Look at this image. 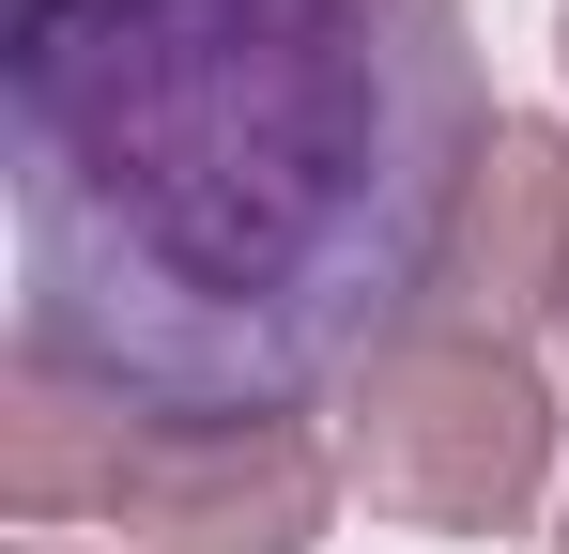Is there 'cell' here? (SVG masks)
Segmentation results:
<instances>
[{
    "mask_svg": "<svg viewBox=\"0 0 569 554\" xmlns=\"http://www.w3.org/2000/svg\"><path fill=\"white\" fill-rule=\"evenodd\" d=\"M123 462H139V416H123L108 385L16 355V400H0V493H16V524L108 508V493H123Z\"/></svg>",
    "mask_w": 569,
    "mask_h": 554,
    "instance_id": "cell-5",
    "label": "cell"
},
{
    "mask_svg": "<svg viewBox=\"0 0 569 554\" xmlns=\"http://www.w3.org/2000/svg\"><path fill=\"white\" fill-rule=\"evenodd\" d=\"M31 554H47V540H31Z\"/></svg>",
    "mask_w": 569,
    "mask_h": 554,
    "instance_id": "cell-8",
    "label": "cell"
},
{
    "mask_svg": "<svg viewBox=\"0 0 569 554\" xmlns=\"http://www.w3.org/2000/svg\"><path fill=\"white\" fill-rule=\"evenodd\" d=\"M555 62H569V16H555Z\"/></svg>",
    "mask_w": 569,
    "mask_h": 554,
    "instance_id": "cell-6",
    "label": "cell"
},
{
    "mask_svg": "<svg viewBox=\"0 0 569 554\" xmlns=\"http://www.w3.org/2000/svg\"><path fill=\"white\" fill-rule=\"evenodd\" d=\"M555 554H569V524H555Z\"/></svg>",
    "mask_w": 569,
    "mask_h": 554,
    "instance_id": "cell-7",
    "label": "cell"
},
{
    "mask_svg": "<svg viewBox=\"0 0 569 554\" xmlns=\"http://www.w3.org/2000/svg\"><path fill=\"white\" fill-rule=\"evenodd\" d=\"M355 493L431 540H508L555 493V385L492 324H400L355 369Z\"/></svg>",
    "mask_w": 569,
    "mask_h": 554,
    "instance_id": "cell-2",
    "label": "cell"
},
{
    "mask_svg": "<svg viewBox=\"0 0 569 554\" xmlns=\"http://www.w3.org/2000/svg\"><path fill=\"white\" fill-rule=\"evenodd\" d=\"M416 324H492V339L569 324V139L555 123H492V155L462 185V247H447Z\"/></svg>",
    "mask_w": 569,
    "mask_h": 554,
    "instance_id": "cell-4",
    "label": "cell"
},
{
    "mask_svg": "<svg viewBox=\"0 0 569 554\" xmlns=\"http://www.w3.org/2000/svg\"><path fill=\"white\" fill-rule=\"evenodd\" d=\"M0 108L16 355L139 432L355 385L492 155L462 0H0Z\"/></svg>",
    "mask_w": 569,
    "mask_h": 554,
    "instance_id": "cell-1",
    "label": "cell"
},
{
    "mask_svg": "<svg viewBox=\"0 0 569 554\" xmlns=\"http://www.w3.org/2000/svg\"><path fill=\"white\" fill-rule=\"evenodd\" d=\"M339 508V462L292 416H200V432H139L108 524L154 554H308Z\"/></svg>",
    "mask_w": 569,
    "mask_h": 554,
    "instance_id": "cell-3",
    "label": "cell"
}]
</instances>
